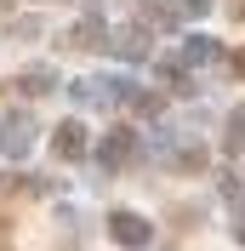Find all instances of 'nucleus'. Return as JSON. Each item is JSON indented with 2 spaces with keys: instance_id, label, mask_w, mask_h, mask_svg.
<instances>
[{
  "instance_id": "6",
  "label": "nucleus",
  "mask_w": 245,
  "mask_h": 251,
  "mask_svg": "<svg viewBox=\"0 0 245 251\" xmlns=\"http://www.w3.org/2000/svg\"><path fill=\"white\" fill-rule=\"evenodd\" d=\"M29 137H34L29 120H6V126H0V149H6V154H23V149H29Z\"/></svg>"
},
{
  "instance_id": "11",
  "label": "nucleus",
  "mask_w": 245,
  "mask_h": 251,
  "mask_svg": "<svg viewBox=\"0 0 245 251\" xmlns=\"http://www.w3.org/2000/svg\"><path fill=\"white\" fill-rule=\"evenodd\" d=\"M143 17L160 23V29H171V23H177V6H143Z\"/></svg>"
},
{
  "instance_id": "10",
  "label": "nucleus",
  "mask_w": 245,
  "mask_h": 251,
  "mask_svg": "<svg viewBox=\"0 0 245 251\" xmlns=\"http://www.w3.org/2000/svg\"><path fill=\"white\" fill-rule=\"evenodd\" d=\"M171 166H177V172H205V149H183Z\"/></svg>"
},
{
  "instance_id": "9",
  "label": "nucleus",
  "mask_w": 245,
  "mask_h": 251,
  "mask_svg": "<svg viewBox=\"0 0 245 251\" xmlns=\"http://www.w3.org/2000/svg\"><path fill=\"white\" fill-rule=\"evenodd\" d=\"M222 143H228L234 154H245V109H234V114H228V131H222Z\"/></svg>"
},
{
  "instance_id": "15",
  "label": "nucleus",
  "mask_w": 245,
  "mask_h": 251,
  "mask_svg": "<svg viewBox=\"0 0 245 251\" xmlns=\"http://www.w3.org/2000/svg\"><path fill=\"white\" fill-rule=\"evenodd\" d=\"M6 234H12V223H6V217H0V240H6Z\"/></svg>"
},
{
  "instance_id": "14",
  "label": "nucleus",
  "mask_w": 245,
  "mask_h": 251,
  "mask_svg": "<svg viewBox=\"0 0 245 251\" xmlns=\"http://www.w3.org/2000/svg\"><path fill=\"white\" fill-rule=\"evenodd\" d=\"M234 240H240V246H245V211H240V228H234Z\"/></svg>"
},
{
  "instance_id": "13",
  "label": "nucleus",
  "mask_w": 245,
  "mask_h": 251,
  "mask_svg": "<svg viewBox=\"0 0 245 251\" xmlns=\"http://www.w3.org/2000/svg\"><path fill=\"white\" fill-rule=\"evenodd\" d=\"M234 75H245V51H234Z\"/></svg>"
},
{
  "instance_id": "2",
  "label": "nucleus",
  "mask_w": 245,
  "mask_h": 251,
  "mask_svg": "<svg viewBox=\"0 0 245 251\" xmlns=\"http://www.w3.org/2000/svg\"><path fill=\"white\" fill-rule=\"evenodd\" d=\"M137 154V137H131V131H125V126H114V131H108L103 137V149H97V160H103L108 172H114V166H125V160Z\"/></svg>"
},
{
  "instance_id": "16",
  "label": "nucleus",
  "mask_w": 245,
  "mask_h": 251,
  "mask_svg": "<svg viewBox=\"0 0 245 251\" xmlns=\"http://www.w3.org/2000/svg\"><path fill=\"white\" fill-rule=\"evenodd\" d=\"M234 17H245V0H234Z\"/></svg>"
},
{
  "instance_id": "5",
  "label": "nucleus",
  "mask_w": 245,
  "mask_h": 251,
  "mask_svg": "<svg viewBox=\"0 0 245 251\" xmlns=\"http://www.w3.org/2000/svg\"><path fill=\"white\" fill-rule=\"evenodd\" d=\"M108 51H120V57L143 63V57H148V29H120L114 40H108Z\"/></svg>"
},
{
  "instance_id": "3",
  "label": "nucleus",
  "mask_w": 245,
  "mask_h": 251,
  "mask_svg": "<svg viewBox=\"0 0 245 251\" xmlns=\"http://www.w3.org/2000/svg\"><path fill=\"white\" fill-rule=\"evenodd\" d=\"M51 149H57V160H86V149H92V143H86V126H80V120H63L57 137H51Z\"/></svg>"
},
{
  "instance_id": "4",
  "label": "nucleus",
  "mask_w": 245,
  "mask_h": 251,
  "mask_svg": "<svg viewBox=\"0 0 245 251\" xmlns=\"http://www.w3.org/2000/svg\"><path fill=\"white\" fill-rule=\"evenodd\" d=\"M103 17H86V23H74V29H69V46L74 51H103Z\"/></svg>"
},
{
  "instance_id": "8",
  "label": "nucleus",
  "mask_w": 245,
  "mask_h": 251,
  "mask_svg": "<svg viewBox=\"0 0 245 251\" xmlns=\"http://www.w3.org/2000/svg\"><path fill=\"white\" fill-rule=\"evenodd\" d=\"M183 57H188V63H211V57H217V40H205V34H188V40H183Z\"/></svg>"
},
{
  "instance_id": "12",
  "label": "nucleus",
  "mask_w": 245,
  "mask_h": 251,
  "mask_svg": "<svg viewBox=\"0 0 245 251\" xmlns=\"http://www.w3.org/2000/svg\"><path fill=\"white\" fill-rule=\"evenodd\" d=\"M211 12V0H183V17H205Z\"/></svg>"
},
{
  "instance_id": "1",
  "label": "nucleus",
  "mask_w": 245,
  "mask_h": 251,
  "mask_svg": "<svg viewBox=\"0 0 245 251\" xmlns=\"http://www.w3.org/2000/svg\"><path fill=\"white\" fill-rule=\"evenodd\" d=\"M108 234L120 240V246H148V240H154V228L137 217V211H114V217H108Z\"/></svg>"
},
{
  "instance_id": "7",
  "label": "nucleus",
  "mask_w": 245,
  "mask_h": 251,
  "mask_svg": "<svg viewBox=\"0 0 245 251\" xmlns=\"http://www.w3.org/2000/svg\"><path fill=\"white\" fill-rule=\"evenodd\" d=\"M17 86H23V92H29V97H46L51 86H57V75H51V69H29V75L17 80Z\"/></svg>"
}]
</instances>
